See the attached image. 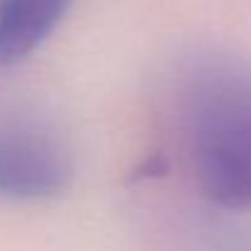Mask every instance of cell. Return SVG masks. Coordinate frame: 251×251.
Instances as JSON below:
<instances>
[{
    "label": "cell",
    "mask_w": 251,
    "mask_h": 251,
    "mask_svg": "<svg viewBox=\"0 0 251 251\" xmlns=\"http://www.w3.org/2000/svg\"><path fill=\"white\" fill-rule=\"evenodd\" d=\"M180 128L202 195L229 212L251 209V64L195 57L180 79Z\"/></svg>",
    "instance_id": "obj_1"
},
{
    "label": "cell",
    "mask_w": 251,
    "mask_h": 251,
    "mask_svg": "<svg viewBox=\"0 0 251 251\" xmlns=\"http://www.w3.org/2000/svg\"><path fill=\"white\" fill-rule=\"evenodd\" d=\"M72 177L74 160L59 133L32 118H0V200H54Z\"/></svg>",
    "instance_id": "obj_2"
},
{
    "label": "cell",
    "mask_w": 251,
    "mask_h": 251,
    "mask_svg": "<svg viewBox=\"0 0 251 251\" xmlns=\"http://www.w3.org/2000/svg\"><path fill=\"white\" fill-rule=\"evenodd\" d=\"M72 0H0V69L32 57L59 27Z\"/></svg>",
    "instance_id": "obj_3"
}]
</instances>
